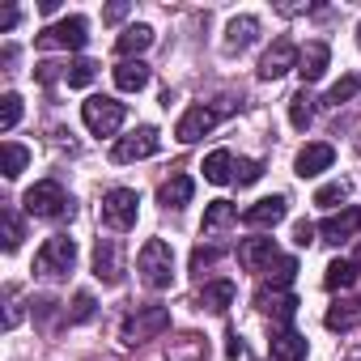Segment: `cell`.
Instances as JSON below:
<instances>
[{
	"label": "cell",
	"mask_w": 361,
	"mask_h": 361,
	"mask_svg": "<svg viewBox=\"0 0 361 361\" xmlns=\"http://www.w3.org/2000/svg\"><path fill=\"white\" fill-rule=\"evenodd\" d=\"M136 272H140L145 289H153V293L170 289V281H174V251H170V243L166 238H149L140 247V255H136Z\"/></svg>",
	"instance_id": "6da1fadb"
},
{
	"label": "cell",
	"mask_w": 361,
	"mask_h": 361,
	"mask_svg": "<svg viewBox=\"0 0 361 361\" xmlns=\"http://www.w3.org/2000/svg\"><path fill=\"white\" fill-rule=\"evenodd\" d=\"M22 209L39 221H60V217H73V196L56 183V178H43L35 183L26 196H22Z\"/></svg>",
	"instance_id": "7a4b0ae2"
},
{
	"label": "cell",
	"mask_w": 361,
	"mask_h": 361,
	"mask_svg": "<svg viewBox=\"0 0 361 361\" xmlns=\"http://www.w3.org/2000/svg\"><path fill=\"white\" fill-rule=\"evenodd\" d=\"M73 268H77V243H73L68 234L47 238V243L39 247V255H35V272L47 276V281H60V276H68Z\"/></svg>",
	"instance_id": "3957f363"
},
{
	"label": "cell",
	"mask_w": 361,
	"mask_h": 361,
	"mask_svg": "<svg viewBox=\"0 0 361 361\" xmlns=\"http://www.w3.org/2000/svg\"><path fill=\"white\" fill-rule=\"evenodd\" d=\"M123 102H115V98H106V94H94V98H85L81 102V119H85V128L94 132V136H115L119 128H123Z\"/></svg>",
	"instance_id": "277c9868"
},
{
	"label": "cell",
	"mask_w": 361,
	"mask_h": 361,
	"mask_svg": "<svg viewBox=\"0 0 361 361\" xmlns=\"http://www.w3.org/2000/svg\"><path fill=\"white\" fill-rule=\"evenodd\" d=\"M136 217H140V196H136L132 188H111V192L102 196V226H106V230L123 234V230L136 226Z\"/></svg>",
	"instance_id": "5b68a950"
},
{
	"label": "cell",
	"mask_w": 361,
	"mask_h": 361,
	"mask_svg": "<svg viewBox=\"0 0 361 361\" xmlns=\"http://www.w3.org/2000/svg\"><path fill=\"white\" fill-rule=\"evenodd\" d=\"M170 327V310L166 306H136V314L123 319V344H145V340H157L161 331Z\"/></svg>",
	"instance_id": "8992f818"
},
{
	"label": "cell",
	"mask_w": 361,
	"mask_h": 361,
	"mask_svg": "<svg viewBox=\"0 0 361 361\" xmlns=\"http://www.w3.org/2000/svg\"><path fill=\"white\" fill-rule=\"evenodd\" d=\"M234 111V102H221V106H188L183 111V119H178V128H174V136L183 140V145H196L200 136H209L226 115Z\"/></svg>",
	"instance_id": "52a82bcc"
},
{
	"label": "cell",
	"mask_w": 361,
	"mask_h": 361,
	"mask_svg": "<svg viewBox=\"0 0 361 361\" xmlns=\"http://www.w3.org/2000/svg\"><path fill=\"white\" fill-rule=\"evenodd\" d=\"M161 149V132L157 128H136V132H128V136H119L115 140V149H111V157L119 161V166H128V161H145V157H153Z\"/></svg>",
	"instance_id": "ba28073f"
},
{
	"label": "cell",
	"mask_w": 361,
	"mask_h": 361,
	"mask_svg": "<svg viewBox=\"0 0 361 361\" xmlns=\"http://www.w3.org/2000/svg\"><path fill=\"white\" fill-rule=\"evenodd\" d=\"M85 30H90V22L73 13V18H64V22L47 26V30L35 39V47H43V51H51V47H68V51H81V47H85V39H90Z\"/></svg>",
	"instance_id": "9c48e42d"
},
{
	"label": "cell",
	"mask_w": 361,
	"mask_h": 361,
	"mask_svg": "<svg viewBox=\"0 0 361 361\" xmlns=\"http://www.w3.org/2000/svg\"><path fill=\"white\" fill-rule=\"evenodd\" d=\"M298 43H289V39H276L268 51H264V60H259V81H281L289 68H298Z\"/></svg>",
	"instance_id": "30bf717a"
},
{
	"label": "cell",
	"mask_w": 361,
	"mask_h": 361,
	"mask_svg": "<svg viewBox=\"0 0 361 361\" xmlns=\"http://www.w3.org/2000/svg\"><path fill=\"white\" fill-rule=\"evenodd\" d=\"M331 161H336V149H331L327 140H310V145L298 149L293 174H298V178H319L323 170H331Z\"/></svg>",
	"instance_id": "8fae6325"
},
{
	"label": "cell",
	"mask_w": 361,
	"mask_h": 361,
	"mask_svg": "<svg viewBox=\"0 0 361 361\" xmlns=\"http://www.w3.org/2000/svg\"><path fill=\"white\" fill-rule=\"evenodd\" d=\"M94 276L102 285H119L123 281V251L119 238H98L94 243Z\"/></svg>",
	"instance_id": "7c38bea8"
},
{
	"label": "cell",
	"mask_w": 361,
	"mask_h": 361,
	"mask_svg": "<svg viewBox=\"0 0 361 361\" xmlns=\"http://www.w3.org/2000/svg\"><path fill=\"white\" fill-rule=\"evenodd\" d=\"M255 306H259L272 323H281V327H289V319L298 314V298H293L289 289H272V285H259V289H255Z\"/></svg>",
	"instance_id": "4fadbf2b"
},
{
	"label": "cell",
	"mask_w": 361,
	"mask_h": 361,
	"mask_svg": "<svg viewBox=\"0 0 361 361\" xmlns=\"http://www.w3.org/2000/svg\"><path fill=\"white\" fill-rule=\"evenodd\" d=\"M285 217H289V200H285V196H264V200H255V204L243 213V221H247L251 230H276Z\"/></svg>",
	"instance_id": "5bb4252c"
},
{
	"label": "cell",
	"mask_w": 361,
	"mask_h": 361,
	"mask_svg": "<svg viewBox=\"0 0 361 361\" xmlns=\"http://www.w3.org/2000/svg\"><path fill=\"white\" fill-rule=\"evenodd\" d=\"M259 39V18H251V13H243V18H230V26H226V39H221V51L226 56H243L251 43Z\"/></svg>",
	"instance_id": "9a60e30c"
},
{
	"label": "cell",
	"mask_w": 361,
	"mask_h": 361,
	"mask_svg": "<svg viewBox=\"0 0 361 361\" xmlns=\"http://www.w3.org/2000/svg\"><path fill=\"white\" fill-rule=\"evenodd\" d=\"M327 64H331V47H327L323 39H310V43L298 51V73H302L306 85H314V81L327 73Z\"/></svg>",
	"instance_id": "2e32d148"
},
{
	"label": "cell",
	"mask_w": 361,
	"mask_h": 361,
	"mask_svg": "<svg viewBox=\"0 0 361 361\" xmlns=\"http://www.w3.org/2000/svg\"><path fill=\"white\" fill-rule=\"evenodd\" d=\"M272 259H276V243L272 238H243L238 243V264L247 272H268Z\"/></svg>",
	"instance_id": "e0dca14e"
},
{
	"label": "cell",
	"mask_w": 361,
	"mask_h": 361,
	"mask_svg": "<svg viewBox=\"0 0 361 361\" xmlns=\"http://www.w3.org/2000/svg\"><path fill=\"white\" fill-rule=\"evenodd\" d=\"M268 353H272V361H302V357L310 353V344H306L302 331H293V327H276L272 340H268Z\"/></svg>",
	"instance_id": "ac0fdd59"
},
{
	"label": "cell",
	"mask_w": 361,
	"mask_h": 361,
	"mask_svg": "<svg viewBox=\"0 0 361 361\" xmlns=\"http://www.w3.org/2000/svg\"><path fill=\"white\" fill-rule=\"evenodd\" d=\"M319 234H323V243H348V238H357L361 234V209H344V213H331L323 226H319Z\"/></svg>",
	"instance_id": "d6986e66"
},
{
	"label": "cell",
	"mask_w": 361,
	"mask_h": 361,
	"mask_svg": "<svg viewBox=\"0 0 361 361\" xmlns=\"http://www.w3.org/2000/svg\"><path fill=\"white\" fill-rule=\"evenodd\" d=\"M234 298H238L234 281H209V285L196 293V310H209V314H226V310L234 306Z\"/></svg>",
	"instance_id": "ffe728a7"
},
{
	"label": "cell",
	"mask_w": 361,
	"mask_h": 361,
	"mask_svg": "<svg viewBox=\"0 0 361 361\" xmlns=\"http://www.w3.org/2000/svg\"><path fill=\"white\" fill-rule=\"evenodd\" d=\"M357 323H361V302L357 298H336L327 306V314H323V327L327 331H353Z\"/></svg>",
	"instance_id": "44dd1931"
},
{
	"label": "cell",
	"mask_w": 361,
	"mask_h": 361,
	"mask_svg": "<svg viewBox=\"0 0 361 361\" xmlns=\"http://www.w3.org/2000/svg\"><path fill=\"white\" fill-rule=\"evenodd\" d=\"M204 357H209V344L196 331H183V336L166 340V361H204Z\"/></svg>",
	"instance_id": "7402d4cb"
},
{
	"label": "cell",
	"mask_w": 361,
	"mask_h": 361,
	"mask_svg": "<svg viewBox=\"0 0 361 361\" xmlns=\"http://www.w3.org/2000/svg\"><path fill=\"white\" fill-rule=\"evenodd\" d=\"M192 196H196V183H192V174H170L166 183L157 188V200H161L166 209H183Z\"/></svg>",
	"instance_id": "603a6c76"
},
{
	"label": "cell",
	"mask_w": 361,
	"mask_h": 361,
	"mask_svg": "<svg viewBox=\"0 0 361 361\" xmlns=\"http://www.w3.org/2000/svg\"><path fill=\"white\" fill-rule=\"evenodd\" d=\"M153 47V26H145V22H136V26H128L119 39H115V51L123 56V60H140V51H149Z\"/></svg>",
	"instance_id": "cb8c5ba5"
},
{
	"label": "cell",
	"mask_w": 361,
	"mask_h": 361,
	"mask_svg": "<svg viewBox=\"0 0 361 361\" xmlns=\"http://www.w3.org/2000/svg\"><path fill=\"white\" fill-rule=\"evenodd\" d=\"M234 161H238V157H234L230 149H213V153L204 157V178H209V183H217V188H221V183H234Z\"/></svg>",
	"instance_id": "d4e9b609"
},
{
	"label": "cell",
	"mask_w": 361,
	"mask_h": 361,
	"mask_svg": "<svg viewBox=\"0 0 361 361\" xmlns=\"http://www.w3.org/2000/svg\"><path fill=\"white\" fill-rule=\"evenodd\" d=\"M115 85H119L123 94H140V90L149 85V64H145V60H123V64L115 68Z\"/></svg>",
	"instance_id": "484cf974"
},
{
	"label": "cell",
	"mask_w": 361,
	"mask_h": 361,
	"mask_svg": "<svg viewBox=\"0 0 361 361\" xmlns=\"http://www.w3.org/2000/svg\"><path fill=\"white\" fill-rule=\"evenodd\" d=\"M238 221V204H230V200H213L209 209H204V234H217V230H226V226H234Z\"/></svg>",
	"instance_id": "4316f807"
},
{
	"label": "cell",
	"mask_w": 361,
	"mask_h": 361,
	"mask_svg": "<svg viewBox=\"0 0 361 361\" xmlns=\"http://www.w3.org/2000/svg\"><path fill=\"white\" fill-rule=\"evenodd\" d=\"M310 119H314V94L302 85V90L289 98V123H293L298 132H306V128H310Z\"/></svg>",
	"instance_id": "83f0119b"
},
{
	"label": "cell",
	"mask_w": 361,
	"mask_h": 361,
	"mask_svg": "<svg viewBox=\"0 0 361 361\" xmlns=\"http://www.w3.org/2000/svg\"><path fill=\"white\" fill-rule=\"evenodd\" d=\"M357 276H361V272H357V264H353V259H331V264H327V272H323V285L336 293V289H348Z\"/></svg>",
	"instance_id": "f1b7e54d"
},
{
	"label": "cell",
	"mask_w": 361,
	"mask_h": 361,
	"mask_svg": "<svg viewBox=\"0 0 361 361\" xmlns=\"http://www.w3.org/2000/svg\"><path fill=\"white\" fill-rule=\"evenodd\" d=\"M264 276H268L264 285H272V289H289V285H293V276H298V259H293V255H276V259H272V268H268Z\"/></svg>",
	"instance_id": "f546056e"
},
{
	"label": "cell",
	"mask_w": 361,
	"mask_h": 361,
	"mask_svg": "<svg viewBox=\"0 0 361 361\" xmlns=\"http://www.w3.org/2000/svg\"><path fill=\"white\" fill-rule=\"evenodd\" d=\"M94 77H98V64H94V60H73V64L64 68L68 90H85V85H94Z\"/></svg>",
	"instance_id": "4dcf8cb0"
},
{
	"label": "cell",
	"mask_w": 361,
	"mask_h": 361,
	"mask_svg": "<svg viewBox=\"0 0 361 361\" xmlns=\"http://www.w3.org/2000/svg\"><path fill=\"white\" fill-rule=\"evenodd\" d=\"M361 94V73H348V77H340L331 90H327V106H340V102H348V98H357Z\"/></svg>",
	"instance_id": "1f68e13d"
},
{
	"label": "cell",
	"mask_w": 361,
	"mask_h": 361,
	"mask_svg": "<svg viewBox=\"0 0 361 361\" xmlns=\"http://www.w3.org/2000/svg\"><path fill=\"white\" fill-rule=\"evenodd\" d=\"M26 166H30V149H26V145L5 140V178H18Z\"/></svg>",
	"instance_id": "d6a6232c"
},
{
	"label": "cell",
	"mask_w": 361,
	"mask_h": 361,
	"mask_svg": "<svg viewBox=\"0 0 361 361\" xmlns=\"http://www.w3.org/2000/svg\"><path fill=\"white\" fill-rule=\"evenodd\" d=\"M344 200H348V183H344V178L323 183V188L314 192V204H319V209H336V204H344Z\"/></svg>",
	"instance_id": "836d02e7"
},
{
	"label": "cell",
	"mask_w": 361,
	"mask_h": 361,
	"mask_svg": "<svg viewBox=\"0 0 361 361\" xmlns=\"http://www.w3.org/2000/svg\"><path fill=\"white\" fill-rule=\"evenodd\" d=\"M18 119H22V98L18 94H5V98H0V132H13Z\"/></svg>",
	"instance_id": "e575fe53"
},
{
	"label": "cell",
	"mask_w": 361,
	"mask_h": 361,
	"mask_svg": "<svg viewBox=\"0 0 361 361\" xmlns=\"http://www.w3.org/2000/svg\"><path fill=\"white\" fill-rule=\"evenodd\" d=\"M259 174H264V161H255V157H238V161H234V183H238V188L255 183Z\"/></svg>",
	"instance_id": "d590c367"
},
{
	"label": "cell",
	"mask_w": 361,
	"mask_h": 361,
	"mask_svg": "<svg viewBox=\"0 0 361 361\" xmlns=\"http://www.w3.org/2000/svg\"><path fill=\"white\" fill-rule=\"evenodd\" d=\"M22 238H26L22 217H18V213H5V251H18V247H22Z\"/></svg>",
	"instance_id": "8d00e7d4"
},
{
	"label": "cell",
	"mask_w": 361,
	"mask_h": 361,
	"mask_svg": "<svg viewBox=\"0 0 361 361\" xmlns=\"http://www.w3.org/2000/svg\"><path fill=\"white\" fill-rule=\"evenodd\" d=\"M217 259H221V251H217V247H196V251H192V276L200 281V276H204V268H213Z\"/></svg>",
	"instance_id": "74e56055"
},
{
	"label": "cell",
	"mask_w": 361,
	"mask_h": 361,
	"mask_svg": "<svg viewBox=\"0 0 361 361\" xmlns=\"http://www.w3.org/2000/svg\"><path fill=\"white\" fill-rule=\"evenodd\" d=\"M94 310H98L94 293H77V298H73V310H68V323H85V319H94Z\"/></svg>",
	"instance_id": "f35d334b"
},
{
	"label": "cell",
	"mask_w": 361,
	"mask_h": 361,
	"mask_svg": "<svg viewBox=\"0 0 361 361\" xmlns=\"http://www.w3.org/2000/svg\"><path fill=\"white\" fill-rule=\"evenodd\" d=\"M314 234H319V226H310V221H298V226H293V243H298V247H310V243H319Z\"/></svg>",
	"instance_id": "ab89813d"
},
{
	"label": "cell",
	"mask_w": 361,
	"mask_h": 361,
	"mask_svg": "<svg viewBox=\"0 0 361 361\" xmlns=\"http://www.w3.org/2000/svg\"><path fill=\"white\" fill-rule=\"evenodd\" d=\"M22 323V306H18V298L9 293V310H5V327H18Z\"/></svg>",
	"instance_id": "60d3db41"
},
{
	"label": "cell",
	"mask_w": 361,
	"mask_h": 361,
	"mask_svg": "<svg viewBox=\"0 0 361 361\" xmlns=\"http://www.w3.org/2000/svg\"><path fill=\"white\" fill-rule=\"evenodd\" d=\"M226 340H230V344H226V357H234V361H238V357H243V336H238V331H230Z\"/></svg>",
	"instance_id": "b9f144b4"
},
{
	"label": "cell",
	"mask_w": 361,
	"mask_h": 361,
	"mask_svg": "<svg viewBox=\"0 0 361 361\" xmlns=\"http://www.w3.org/2000/svg\"><path fill=\"white\" fill-rule=\"evenodd\" d=\"M13 26H18V9H13V5H9V9H5V13H0V35H9V30H13Z\"/></svg>",
	"instance_id": "7bdbcfd3"
},
{
	"label": "cell",
	"mask_w": 361,
	"mask_h": 361,
	"mask_svg": "<svg viewBox=\"0 0 361 361\" xmlns=\"http://www.w3.org/2000/svg\"><path fill=\"white\" fill-rule=\"evenodd\" d=\"M128 18V5H111L106 13H102V22H123Z\"/></svg>",
	"instance_id": "ee69618b"
},
{
	"label": "cell",
	"mask_w": 361,
	"mask_h": 361,
	"mask_svg": "<svg viewBox=\"0 0 361 361\" xmlns=\"http://www.w3.org/2000/svg\"><path fill=\"white\" fill-rule=\"evenodd\" d=\"M56 68H60V64H43V68H39V81H56Z\"/></svg>",
	"instance_id": "f6af8a7d"
},
{
	"label": "cell",
	"mask_w": 361,
	"mask_h": 361,
	"mask_svg": "<svg viewBox=\"0 0 361 361\" xmlns=\"http://www.w3.org/2000/svg\"><path fill=\"white\" fill-rule=\"evenodd\" d=\"M353 264H357V272H361V243H357V251H353Z\"/></svg>",
	"instance_id": "bcb514c9"
},
{
	"label": "cell",
	"mask_w": 361,
	"mask_h": 361,
	"mask_svg": "<svg viewBox=\"0 0 361 361\" xmlns=\"http://www.w3.org/2000/svg\"><path fill=\"white\" fill-rule=\"evenodd\" d=\"M357 47H361V22H357Z\"/></svg>",
	"instance_id": "7dc6e473"
}]
</instances>
